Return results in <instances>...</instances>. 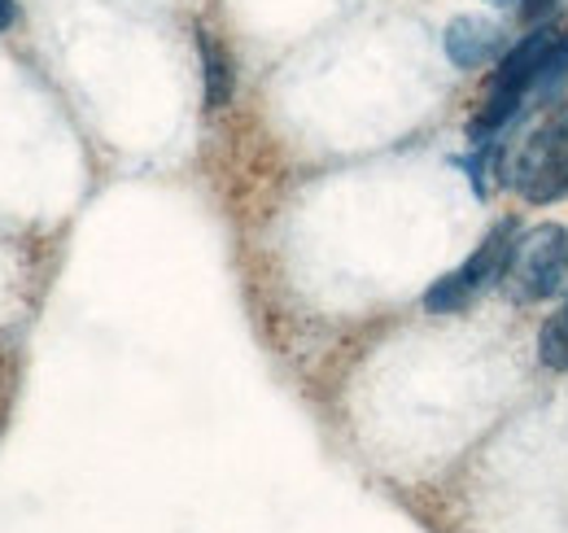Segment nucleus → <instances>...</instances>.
<instances>
[{
	"instance_id": "1",
	"label": "nucleus",
	"mask_w": 568,
	"mask_h": 533,
	"mask_svg": "<svg viewBox=\"0 0 568 533\" xmlns=\"http://www.w3.org/2000/svg\"><path fill=\"white\" fill-rule=\"evenodd\" d=\"M507 184L529 205H551L568 198V101L542 114L538 128L525 135L507 171Z\"/></svg>"
},
{
	"instance_id": "2",
	"label": "nucleus",
	"mask_w": 568,
	"mask_h": 533,
	"mask_svg": "<svg viewBox=\"0 0 568 533\" xmlns=\"http://www.w3.org/2000/svg\"><path fill=\"white\" fill-rule=\"evenodd\" d=\"M568 284V228L538 223L525 237H516L507 266H503V293L511 302H547Z\"/></svg>"
},
{
	"instance_id": "3",
	"label": "nucleus",
	"mask_w": 568,
	"mask_h": 533,
	"mask_svg": "<svg viewBox=\"0 0 568 533\" xmlns=\"http://www.w3.org/2000/svg\"><path fill=\"white\" fill-rule=\"evenodd\" d=\"M560 36L565 31H556V27H534L503 62H498L495 79H490V92H511V97H529L534 92V83H538V74L547 67V58H551V49L560 44Z\"/></svg>"
},
{
	"instance_id": "4",
	"label": "nucleus",
	"mask_w": 568,
	"mask_h": 533,
	"mask_svg": "<svg viewBox=\"0 0 568 533\" xmlns=\"http://www.w3.org/2000/svg\"><path fill=\"white\" fill-rule=\"evenodd\" d=\"M511 245H516V223H511V219H503L495 232L477 245V254L459 266V271H450V275H455V280H459V289L473 298V293H481L490 280H503V266H507Z\"/></svg>"
},
{
	"instance_id": "5",
	"label": "nucleus",
	"mask_w": 568,
	"mask_h": 533,
	"mask_svg": "<svg viewBox=\"0 0 568 533\" xmlns=\"http://www.w3.org/2000/svg\"><path fill=\"white\" fill-rule=\"evenodd\" d=\"M495 49H498V27L486 22V18L464 13V18H455V22L446 27V53H450L455 67H464V70L486 67V62L495 58Z\"/></svg>"
},
{
	"instance_id": "6",
	"label": "nucleus",
	"mask_w": 568,
	"mask_h": 533,
	"mask_svg": "<svg viewBox=\"0 0 568 533\" xmlns=\"http://www.w3.org/2000/svg\"><path fill=\"white\" fill-rule=\"evenodd\" d=\"M197 44H202V67H206V105L223 110L232 101V62H227V53L214 44L206 31L197 36Z\"/></svg>"
},
{
	"instance_id": "7",
	"label": "nucleus",
	"mask_w": 568,
	"mask_h": 533,
	"mask_svg": "<svg viewBox=\"0 0 568 533\" xmlns=\"http://www.w3.org/2000/svg\"><path fill=\"white\" fill-rule=\"evenodd\" d=\"M565 83H568V31L560 36V44L551 49V58H547V67H542V74H538L534 92H538V97H556Z\"/></svg>"
},
{
	"instance_id": "8",
	"label": "nucleus",
	"mask_w": 568,
	"mask_h": 533,
	"mask_svg": "<svg viewBox=\"0 0 568 533\" xmlns=\"http://www.w3.org/2000/svg\"><path fill=\"white\" fill-rule=\"evenodd\" d=\"M556 13V0H529L525 4V22H542V18H551Z\"/></svg>"
},
{
	"instance_id": "9",
	"label": "nucleus",
	"mask_w": 568,
	"mask_h": 533,
	"mask_svg": "<svg viewBox=\"0 0 568 533\" xmlns=\"http://www.w3.org/2000/svg\"><path fill=\"white\" fill-rule=\"evenodd\" d=\"M13 13H18V9H13V0H0V31H9V27H13Z\"/></svg>"
},
{
	"instance_id": "10",
	"label": "nucleus",
	"mask_w": 568,
	"mask_h": 533,
	"mask_svg": "<svg viewBox=\"0 0 568 533\" xmlns=\"http://www.w3.org/2000/svg\"><path fill=\"white\" fill-rule=\"evenodd\" d=\"M490 4H511V0H490Z\"/></svg>"
}]
</instances>
